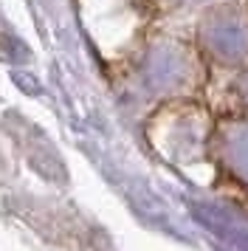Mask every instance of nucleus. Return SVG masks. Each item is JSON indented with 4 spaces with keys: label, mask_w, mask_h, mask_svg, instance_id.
<instances>
[{
    "label": "nucleus",
    "mask_w": 248,
    "mask_h": 251,
    "mask_svg": "<svg viewBox=\"0 0 248 251\" xmlns=\"http://www.w3.org/2000/svg\"><path fill=\"white\" fill-rule=\"evenodd\" d=\"M212 37H220V43L214 46L220 48V57H240V48L248 43V25L243 20H234V14H220V20L212 25Z\"/></svg>",
    "instance_id": "obj_1"
},
{
    "label": "nucleus",
    "mask_w": 248,
    "mask_h": 251,
    "mask_svg": "<svg viewBox=\"0 0 248 251\" xmlns=\"http://www.w3.org/2000/svg\"><path fill=\"white\" fill-rule=\"evenodd\" d=\"M246 93H248V82H246Z\"/></svg>",
    "instance_id": "obj_2"
}]
</instances>
